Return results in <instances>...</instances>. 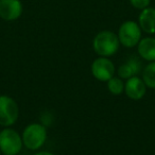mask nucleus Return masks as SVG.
Instances as JSON below:
<instances>
[{
  "mask_svg": "<svg viewBox=\"0 0 155 155\" xmlns=\"http://www.w3.org/2000/svg\"><path fill=\"white\" fill-rule=\"evenodd\" d=\"M0 155H1V151H0Z\"/></svg>",
  "mask_w": 155,
  "mask_h": 155,
  "instance_id": "obj_16",
  "label": "nucleus"
},
{
  "mask_svg": "<svg viewBox=\"0 0 155 155\" xmlns=\"http://www.w3.org/2000/svg\"><path fill=\"white\" fill-rule=\"evenodd\" d=\"M147 88L143 80L138 75L127 79L124 83V93L127 97L134 101L141 100L146 96Z\"/></svg>",
  "mask_w": 155,
  "mask_h": 155,
  "instance_id": "obj_8",
  "label": "nucleus"
},
{
  "mask_svg": "<svg viewBox=\"0 0 155 155\" xmlns=\"http://www.w3.org/2000/svg\"><path fill=\"white\" fill-rule=\"evenodd\" d=\"M138 55L147 62L155 61V37H143L137 45Z\"/></svg>",
  "mask_w": 155,
  "mask_h": 155,
  "instance_id": "obj_11",
  "label": "nucleus"
},
{
  "mask_svg": "<svg viewBox=\"0 0 155 155\" xmlns=\"http://www.w3.org/2000/svg\"><path fill=\"white\" fill-rule=\"evenodd\" d=\"M24 11L20 0H0V18L5 21H15Z\"/></svg>",
  "mask_w": 155,
  "mask_h": 155,
  "instance_id": "obj_7",
  "label": "nucleus"
},
{
  "mask_svg": "<svg viewBox=\"0 0 155 155\" xmlns=\"http://www.w3.org/2000/svg\"><path fill=\"white\" fill-rule=\"evenodd\" d=\"M91 72L96 80L100 82H107L115 75L116 68L110 58L99 56L91 63Z\"/></svg>",
  "mask_w": 155,
  "mask_h": 155,
  "instance_id": "obj_6",
  "label": "nucleus"
},
{
  "mask_svg": "<svg viewBox=\"0 0 155 155\" xmlns=\"http://www.w3.org/2000/svg\"><path fill=\"white\" fill-rule=\"evenodd\" d=\"M19 117V106L12 97L0 95V125L10 127L16 123Z\"/></svg>",
  "mask_w": 155,
  "mask_h": 155,
  "instance_id": "obj_5",
  "label": "nucleus"
},
{
  "mask_svg": "<svg viewBox=\"0 0 155 155\" xmlns=\"http://www.w3.org/2000/svg\"><path fill=\"white\" fill-rule=\"evenodd\" d=\"M138 25L146 34H155V8L148 7L140 11L138 16Z\"/></svg>",
  "mask_w": 155,
  "mask_h": 155,
  "instance_id": "obj_9",
  "label": "nucleus"
},
{
  "mask_svg": "<svg viewBox=\"0 0 155 155\" xmlns=\"http://www.w3.org/2000/svg\"><path fill=\"white\" fill-rule=\"evenodd\" d=\"M141 79L148 88L155 89V61L149 62L142 69Z\"/></svg>",
  "mask_w": 155,
  "mask_h": 155,
  "instance_id": "obj_12",
  "label": "nucleus"
},
{
  "mask_svg": "<svg viewBox=\"0 0 155 155\" xmlns=\"http://www.w3.org/2000/svg\"><path fill=\"white\" fill-rule=\"evenodd\" d=\"M106 86H107L108 91L112 95L119 96L122 93H124V82L119 77H115L114 75L110 80H108L106 82Z\"/></svg>",
  "mask_w": 155,
  "mask_h": 155,
  "instance_id": "obj_13",
  "label": "nucleus"
},
{
  "mask_svg": "<svg viewBox=\"0 0 155 155\" xmlns=\"http://www.w3.org/2000/svg\"><path fill=\"white\" fill-rule=\"evenodd\" d=\"M22 147L21 135L17 131L11 127L0 131V151L3 155H18Z\"/></svg>",
  "mask_w": 155,
  "mask_h": 155,
  "instance_id": "obj_3",
  "label": "nucleus"
},
{
  "mask_svg": "<svg viewBox=\"0 0 155 155\" xmlns=\"http://www.w3.org/2000/svg\"><path fill=\"white\" fill-rule=\"evenodd\" d=\"M47 136V129L45 125L37 122L30 123L22 131V143L28 150L38 151L46 143Z\"/></svg>",
  "mask_w": 155,
  "mask_h": 155,
  "instance_id": "obj_2",
  "label": "nucleus"
},
{
  "mask_svg": "<svg viewBox=\"0 0 155 155\" xmlns=\"http://www.w3.org/2000/svg\"><path fill=\"white\" fill-rule=\"evenodd\" d=\"M131 5L136 10H139V11H142L146 8L150 7L151 0H129Z\"/></svg>",
  "mask_w": 155,
  "mask_h": 155,
  "instance_id": "obj_14",
  "label": "nucleus"
},
{
  "mask_svg": "<svg viewBox=\"0 0 155 155\" xmlns=\"http://www.w3.org/2000/svg\"><path fill=\"white\" fill-rule=\"evenodd\" d=\"M119 47L118 35L110 30L100 31L93 39V49L99 56L110 58L118 52Z\"/></svg>",
  "mask_w": 155,
  "mask_h": 155,
  "instance_id": "obj_1",
  "label": "nucleus"
},
{
  "mask_svg": "<svg viewBox=\"0 0 155 155\" xmlns=\"http://www.w3.org/2000/svg\"><path fill=\"white\" fill-rule=\"evenodd\" d=\"M117 35L120 45L125 48H134L142 38V31L138 22L134 20H125L120 25Z\"/></svg>",
  "mask_w": 155,
  "mask_h": 155,
  "instance_id": "obj_4",
  "label": "nucleus"
},
{
  "mask_svg": "<svg viewBox=\"0 0 155 155\" xmlns=\"http://www.w3.org/2000/svg\"><path fill=\"white\" fill-rule=\"evenodd\" d=\"M33 155H55V154H53L52 152H49V151H37Z\"/></svg>",
  "mask_w": 155,
  "mask_h": 155,
  "instance_id": "obj_15",
  "label": "nucleus"
},
{
  "mask_svg": "<svg viewBox=\"0 0 155 155\" xmlns=\"http://www.w3.org/2000/svg\"><path fill=\"white\" fill-rule=\"evenodd\" d=\"M140 71H141L140 61L136 58H131L125 63L119 66L118 70H117V74L122 80H127L130 78L137 75Z\"/></svg>",
  "mask_w": 155,
  "mask_h": 155,
  "instance_id": "obj_10",
  "label": "nucleus"
}]
</instances>
